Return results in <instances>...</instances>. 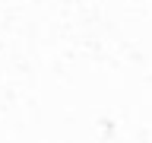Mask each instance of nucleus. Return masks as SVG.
<instances>
[]
</instances>
